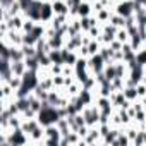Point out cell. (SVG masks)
Instances as JSON below:
<instances>
[{
	"label": "cell",
	"mask_w": 146,
	"mask_h": 146,
	"mask_svg": "<svg viewBox=\"0 0 146 146\" xmlns=\"http://www.w3.org/2000/svg\"><path fill=\"white\" fill-rule=\"evenodd\" d=\"M36 119L40 120L41 125H50V124H57V120L60 119V115H58L57 107H52V105H48L45 102V107L38 112V117Z\"/></svg>",
	"instance_id": "cell-1"
},
{
	"label": "cell",
	"mask_w": 146,
	"mask_h": 146,
	"mask_svg": "<svg viewBox=\"0 0 146 146\" xmlns=\"http://www.w3.org/2000/svg\"><path fill=\"white\" fill-rule=\"evenodd\" d=\"M81 112H83V115H84L86 125L95 127V125L100 124V108H98V105H96L95 102H93L91 105H86Z\"/></svg>",
	"instance_id": "cell-2"
},
{
	"label": "cell",
	"mask_w": 146,
	"mask_h": 146,
	"mask_svg": "<svg viewBox=\"0 0 146 146\" xmlns=\"http://www.w3.org/2000/svg\"><path fill=\"white\" fill-rule=\"evenodd\" d=\"M7 143H9V146H26V144H29V137L19 127V129H12V132L7 136Z\"/></svg>",
	"instance_id": "cell-3"
},
{
	"label": "cell",
	"mask_w": 146,
	"mask_h": 146,
	"mask_svg": "<svg viewBox=\"0 0 146 146\" xmlns=\"http://www.w3.org/2000/svg\"><path fill=\"white\" fill-rule=\"evenodd\" d=\"M23 31H16V29H9V33L5 35H0V41L7 43L11 46H23Z\"/></svg>",
	"instance_id": "cell-4"
},
{
	"label": "cell",
	"mask_w": 146,
	"mask_h": 146,
	"mask_svg": "<svg viewBox=\"0 0 146 146\" xmlns=\"http://www.w3.org/2000/svg\"><path fill=\"white\" fill-rule=\"evenodd\" d=\"M105 65H107V62L103 60V57H102L100 53L91 55V57L88 58V67H90V72H91L93 76H95V74H98V72H103Z\"/></svg>",
	"instance_id": "cell-5"
},
{
	"label": "cell",
	"mask_w": 146,
	"mask_h": 146,
	"mask_svg": "<svg viewBox=\"0 0 146 146\" xmlns=\"http://www.w3.org/2000/svg\"><path fill=\"white\" fill-rule=\"evenodd\" d=\"M134 0H122V2H119L117 5H115V9H113V12H117V14H120V16H124V17H129V16H132L134 14Z\"/></svg>",
	"instance_id": "cell-6"
},
{
	"label": "cell",
	"mask_w": 146,
	"mask_h": 146,
	"mask_svg": "<svg viewBox=\"0 0 146 146\" xmlns=\"http://www.w3.org/2000/svg\"><path fill=\"white\" fill-rule=\"evenodd\" d=\"M84 144H102V134L98 131V125L90 127V132L84 136Z\"/></svg>",
	"instance_id": "cell-7"
},
{
	"label": "cell",
	"mask_w": 146,
	"mask_h": 146,
	"mask_svg": "<svg viewBox=\"0 0 146 146\" xmlns=\"http://www.w3.org/2000/svg\"><path fill=\"white\" fill-rule=\"evenodd\" d=\"M55 12H53V7H52V2H45L41 4V23L43 24H48L52 19H53Z\"/></svg>",
	"instance_id": "cell-8"
},
{
	"label": "cell",
	"mask_w": 146,
	"mask_h": 146,
	"mask_svg": "<svg viewBox=\"0 0 146 146\" xmlns=\"http://www.w3.org/2000/svg\"><path fill=\"white\" fill-rule=\"evenodd\" d=\"M122 129H124V127H112L110 132L102 137V144H105V146H110V144H112V146H113V143H115V139H117V136L120 134Z\"/></svg>",
	"instance_id": "cell-9"
},
{
	"label": "cell",
	"mask_w": 146,
	"mask_h": 146,
	"mask_svg": "<svg viewBox=\"0 0 146 146\" xmlns=\"http://www.w3.org/2000/svg\"><path fill=\"white\" fill-rule=\"evenodd\" d=\"M24 21H26V16H24V14H17V16H12V17L7 21V24H9L11 29L23 31V24H24Z\"/></svg>",
	"instance_id": "cell-10"
},
{
	"label": "cell",
	"mask_w": 146,
	"mask_h": 146,
	"mask_svg": "<svg viewBox=\"0 0 146 146\" xmlns=\"http://www.w3.org/2000/svg\"><path fill=\"white\" fill-rule=\"evenodd\" d=\"M0 98H11V100H16V98H17L16 90H14L9 83H0Z\"/></svg>",
	"instance_id": "cell-11"
},
{
	"label": "cell",
	"mask_w": 146,
	"mask_h": 146,
	"mask_svg": "<svg viewBox=\"0 0 146 146\" xmlns=\"http://www.w3.org/2000/svg\"><path fill=\"white\" fill-rule=\"evenodd\" d=\"M11 67H12L14 76H21V78L26 74V70H28V65H26L24 60H16V62L11 60Z\"/></svg>",
	"instance_id": "cell-12"
},
{
	"label": "cell",
	"mask_w": 146,
	"mask_h": 146,
	"mask_svg": "<svg viewBox=\"0 0 146 146\" xmlns=\"http://www.w3.org/2000/svg\"><path fill=\"white\" fill-rule=\"evenodd\" d=\"M93 14V4L88 2V0H83V2L78 5V16L79 17H86Z\"/></svg>",
	"instance_id": "cell-13"
},
{
	"label": "cell",
	"mask_w": 146,
	"mask_h": 146,
	"mask_svg": "<svg viewBox=\"0 0 146 146\" xmlns=\"http://www.w3.org/2000/svg\"><path fill=\"white\" fill-rule=\"evenodd\" d=\"M52 7H53V12L58 16V14H69V4L65 2V0H55V2H52Z\"/></svg>",
	"instance_id": "cell-14"
},
{
	"label": "cell",
	"mask_w": 146,
	"mask_h": 146,
	"mask_svg": "<svg viewBox=\"0 0 146 146\" xmlns=\"http://www.w3.org/2000/svg\"><path fill=\"white\" fill-rule=\"evenodd\" d=\"M38 125H41L38 119H28V120H23V125H21V129H23V131H24V132L29 136V134H31V132H33V131L38 127Z\"/></svg>",
	"instance_id": "cell-15"
},
{
	"label": "cell",
	"mask_w": 146,
	"mask_h": 146,
	"mask_svg": "<svg viewBox=\"0 0 146 146\" xmlns=\"http://www.w3.org/2000/svg\"><path fill=\"white\" fill-rule=\"evenodd\" d=\"M112 14H113V11H112V9H102V11L95 12L93 16H96L98 23H100V24H103V23H108V21H110Z\"/></svg>",
	"instance_id": "cell-16"
},
{
	"label": "cell",
	"mask_w": 146,
	"mask_h": 146,
	"mask_svg": "<svg viewBox=\"0 0 146 146\" xmlns=\"http://www.w3.org/2000/svg\"><path fill=\"white\" fill-rule=\"evenodd\" d=\"M9 57H11L12 62H16V60H24V52H23L21 46H11Z\"/></svg>",
	"instance_id": "cell-17"
},
{
	"label": "cell",
	"mask_w": 146,
	"mask_h": 146,
	"mask_svg": "<svg viewBox=\"0 0 146 146\" xmlns=\"http://www.w3.org/2000/svg\"><path fill=\"white\" fill-rule=\"evenodd\" d=\"M57 127L60 129V132H62V136H65V134H69L72 129H70V124H69V119L67 117H60L58 120H57Z\"/></svg>",
	"instance_id": "cell-18"
},
{
	"label": "cell",
	"mask_w": 146,
	"mask_h": 146,
	"mask_svg": "<svg viewBox=\"0 0 146 146\" xmlns=\"http://www.w3.org/2000/svg\"><path fill=\"white\" fill-rule=\"evenodd\" d=\"M124 95L129 102H136L139 100V95H137V88L136 86H125L124 88Z\"/></svg>",
	"instance_id": "cell-19"
},
{
	"label": "cell",
	"mask_w": 146,
	"mask_h": 146,
	"mask_svg": "<svg viewBox=\"0 0 146 146\" xmlns=\"http://www.w3.org/2000/svg\"><path fill=\"white\" fill-rule=\"evenodd\" d=\"M81 91H83V84H81L78 79L72 83V84H69V86H67V93H69V96H78Z\"/></svg>",
	"instance_id": "cell-20"
},
{
	"label": "cell",
	"mask_w": 146,
	"mask_h": 146,
	"mask_svg": "<svg viewBox=\"0 0 146 146\" xmlns=\"http://www.w3.org/2000/svg\"><path fill=\"white\" fill-rule=\"evenodd\" d=\"M110 24H113L115 28H125V17L124 16H120V14H117V12H113L112 14V17H110V21H108Z\"/></svg>",
	"instance_id": "cell-21"
},
{
	"label": "cell",
	"mask_w": 146,
	"mask_h": 146,
	"mask_svg": "<svg viewBox=\"0 0 146 146\" xmlns=\"http://www.w3.org/2000/svg\"><path fill=\"white\" fill-rule=\"evenodd\" d=\"M127 144H132V143H131V139H129V136L125 134V131L122 129V131H120V134L117 136V139H115V143H113V146H127Z\"/></svg>",
	"instance_id": "cell-22"
},
{
	"label": "cell",
	"mask_w": 146,
	"mask_h": 146,
	"mask_svg": "<svg viewBox=\"0 0 146 146\" xmlns=\"http://www.w3.org/2000/svg\"><path fill=\"white\" fill-rule=\"evenodd\" d=\"M115 40H119L120 43H129L131 35H129V31H127L125 28H119V29H117V35H115Z\"/></svg>",
	"instance_id": "cell-23"
},
{
	"label": "cell",
	"mask_w": 146,
	"mask_h": 146,
	"mask_svg": "<svg viewBox=\"0 0 146 146\" xmlns=\"http://www.w3.org/2000/svg\"><path fill=\"white\" fill-rule=\"evenodd\" d=\"M48 55H50L52 64H64V58H62V48H60V50H50Z\"/></svg>",
	"instance_id": "cell-24"
},
{
	"label": "cell",
	"mask_w": 146,
	"mask_h": 146,
	"mask_svg": "<svg viewBox=\"0 0 146 146\" xmlns=\"http://www.w3.org/2000/svg\"><path fill=\"white\" fill-rule=\"evenodd\" d=\"M24 62H26V65H28L29 70H36V72H38V69H40V60H38V57H28V58H24Z\"/></svg>",
	"instance_id": "cell-25"
},
{
	"label": "cell",
	"mask_w": 146,
	"mask_h": 146,
	"mask_svg": "<svg viewBox=\"0 0 146 146\" xmlns=\"http://www.w3.org/2000/svg\"><path fill=\"white\" fill-rule=\"evenodd\" d=\"M43 90H46V91H50V90H53L55 88V84H53V76H50V78H45V79H40V83H38Z\"/></svg>",
	"instance_id": "cell-26"
},
{
	"label": "cell",
	"mask_w": 146,
	"mask_h": 146,
	"mask_svg": "<svg viewBox=\"0 0 146 146\" xmlns=\"http://www.w3.org/2000/svg\"><path fill=\"white\" fill-rule=\"evenodd\" d=\"M132 122H136L137 125H139V124H143V122H146V108H141V110H136V115H134V119H132Z\"/></svg>",
	"instance_id": "cell-27"
},
{
	"label": "cell",
	"mask_w": 146,
	"mask_h": 146,
	"mask_svg": "<svg viewBox=\"0 0 146 146\" xmlns=\"http://www.w3.org/2000/svg\"><path fill=\"white\" fill-rule=\"evenodd\" d=\"M136 60H137V64H139V65L146 67V46H143L141 50H137V52H136Z\"/></svg>",
	"instance_id": "cell-28"
},
{
	"label": "cell",
	"mask_w": 146,
	"mask_h": 146,
	"mask_svg": "<svg viewBox=\"0 0 146 146\" xmlns=\"http://www.w3.org/2000/svg\"><path fill=\"white\" fill-rule=\"evenodd\" d=\"M100 48H102V43H100L98 40H91V43L88 45L90 55H96V53H100Z\"/></svg>",
	"instance_id": "cell-29"
},
{
	"label": "cell",
	"mask_w": 146,
	"mask_h": 146,
	"mask_svg": "<svg viewBox=\"0 0 146 146\" xmlns=\"http://www.w3.org/2000/svg\"><path fill=\"white\" fill-rule=\"evenodd\" d=\"M88 35L93 38V40H98L100 36H102V24H96V26H91L90 28V31H88Z\"/></svg>",
	"instance_id": "cell-30"
},
{
	"label": "cell",
	"mask_w": 146,
	"mask_h": 146,
	"mask_svg": "<svg viewBox=\"0 0 146 146\" xmlns=\"http://www.w3.org/2000/svg\"><path fill=\"white\" fill-rule=\"evenodd\" d=\"M35 26H36V21L26 17V21H24V24H23V33H31V31L35 29Z\"/></svg>",
	"instance_id": "cell-31"
},
{
	"label": "cell",
	"mask_w": 146,
	"mask_h": 146,
	"mask_svg": "<svg viewBox=\"0 0 146 146\" xmlns=\"http://www.w3.org/2000/svg\"><path fill=\"white\" fill-rule=\"evenodd\" d=\"M36 41H38V38H36L33 33H24V36H23V45H36Z\"/></svg>",
	"instance_id": "cell-32"
},
{
	"label": "cell",
	"mask_w": 146,
	"mask_h": 146,
	"mask_svg": "<svg viewBox=\"0 0 146 146\" xmlns=\"http://www.w3.org/2000/svg\"><path fill=\"white\" fill-rule=\"evenodd\" d=\"M112 88H113V91L124 90V88H125V79H122V78H115V79L112 81Z\"/></svg>",
	"instance_id": "cell-33"
},
{
	"label": "cell",
	"mask_w": 146,
	"mask_h": 146,
	"mask_svg": "<svg viewBox=\"0 0 146 146\" xmlns=\"http://www.w3.org/2000/svg\"><path fill=\"white\" fill-rule=\"evenodd\" d=\"M9 84H11V86L16 90V93H17V90L23 86V78H21V76H12V79L9 81Z\"/></svg>",
	"instance_id": "cell-34"
},
{
	"label": "cell",
	"mask_w": 146,
	"mask_h": 146,
	"mask_svg": "<svg viewBox=\"0 0 146 146\" xmlns=\"http://www.w3.org/2000/svg\"><path fill=\"white\" fill-rule=\"evenodd\" d=\"M132 144H134V146H144V131H143V129H139L137 136L132 139Z\"/></svg>",
	"instance_id": "cell-35"
},
{
	"label": "cell",
	"mask_w": 146,
	"mask_h": 146,
	"mask_svg": "<svg viewBox=\"0 0 146 146\" xmlns=\"http://www.w3.org/2000/svg\"><path fill=\"white\" fill-rule=\"evenodd\" d=\"M53 84H55V88H64L65 86V76L64 74L53 76Z\"/></svg>",
	"instance_id": "cell-36"
},
{
	"label": "cell",
	"mask_w": 146,
	"mask_h": 146,
	"mask_svg": "<svg viewBox=\"0 0 146 146\" xmlns=\"http://www.w3.org/2000/svg\"><path fill=\"white\" fill-rule=\"evenodd\" d=\"M62 69H64V64H52V65H50L52 76H58V74H62Z\"/></svg>",
	"instance_id": "cell-37"
},
{
	"label": "cell",
	"mask_w": 146,
	"mask_h": 146,
	"mask_svg": "<svg viewBox=\"0 0 146 146\" xmlns=\"http://www.w3.org/2000/svg\"><path fill=\"white\" fill-rule=\"evenodd\" d=\"M16 2L17 0H0V7H2V11H9Z\"/></svg>",
	"instance_id": "cell-38"
},
{
	"label": "cell",
	"mask_w": 146,
	"mask_h": 146,
	"mask_svg": "<svg viewBox=\"0 0 146 146\" xmlns=\"http://www.w3.org/2000/svg\"><path fill=\"white\" fill-rule=\"evenodd\" d=\"M108 46H110L112 50H122V46H124V43H120L119 40H113V41H112V43H110Z\"/></svg>",
	"instance_id": "cell-39"
},
{
	"label": "cell",
	"mask_w": 146,
	"mask_h": 146,
	"mask_svg": "<svg viewBox=\"0 0 146 146\" xmlns=\"http://www.w3.org/2000/svg\"><path fill=\"white\" fill-rule=\"evenodd\" d=\"M144 146H146V131H144Z\"/></svg>",
	"instance_id": "cell-40"
},
{
	"label": "cell",
	"mask_w": 146,
	"mask_h": 146,
	"mask_svg": "<svg viewBox=\"0 0 146 146\" xmlns=\"http://www.w3.org/2000/svg\"><path fill=\"white\" fill-rule=\"evenodd\" d=\"M88 2H91V4H95V2H98V0H88Z\"/></svg>",
	"instance_id": "cell-41"
},
{
	"label": "cell",
	"mask_w": 146,
	"mask_h": 146,
	"mask_svg": "<svg viewBox=\"0 0 146 146\" xmlns=\"http://www.w3.org/2000/svg\"><path fill=\"white\" fill-rule=\"evenodd\" d=\"M143 5H144V7H146V2H144V4H143Z\"/></svg>",
	"instance_id": "cell-42"
}]
</instances>
